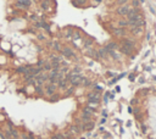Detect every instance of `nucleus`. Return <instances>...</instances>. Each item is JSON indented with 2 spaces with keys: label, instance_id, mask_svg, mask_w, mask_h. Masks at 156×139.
<instances>
[{
  "label": "nucleus",
  "instance_id": "20e7f679",
  "mask_svg": "<svg viewBox=\"0 0 156 139\" xmlns=\"http://www.w3.org/2000/svg\"><path fill=\"white\" fill-rule=\"evenodd\" d=\"M56 90V85L55 84H48L46 85V94L48 95H53Z\"/></svg>",
  "mask_w": 156,
  "mask_h": 139
},
{
  "label": "nucleus",
  "instance_id": "bb28decb",
  "mask_svg": "<svg viewBox=\"0 0 156 139\" xmlns=\"http://www.w3.org/2000/svg\"><path fill=\"white\" fill-rule=\"evenodd\" d=\"M51 139H57V138H56V137H55V135H54V137H53V138H51Z\"/></svg>",
  "mask_w": 156,
  "mask_h": 139
},
{
  "label": "nucleus",
  "instance_id": "5701e85b",
  "mask_svg": "<svg viewBox=\"0 0 156 139\" xmlns=\"http://www.w3.org/2000/svg\"><path fill=\"white\" fill-rule=\"evenodd\" d=\"M55 137H56L57 139H65V138H64V134H61V133H57V134H55Z\"/></svg>",
  "mask_w": 156,
  "mask_h": 139
},
{
  "label": "nucleus",
  "instance_id": "1a4fd4ad",
  "mask_svg": "<svg viewBox=\"0 0 156 139\" xmlns=\"http://www.w3.org/2000/svg\"><path fill=\"white\" fill-rule=\"evenodd\" d=\"M28 68H29V66H28V65H27V66H21V67H18V68L16 70V72H17V73L26 74V73H27V71H28Z\"/></svg>",
  "mask_w": 156,
  "mask_h": 139
},
{
  "label": "nucleus",
  "instance_id": "6ab92c4d",
  "mask_svg": "<svg viewBox=\"0 0 156 139\" xmlns=\"http://www.w3.org/2000/svg\"><path fill=\"white\" fill-rule=\"evenodd\" d=\"M35 92L38 94H43V89H41L40 87H38V85H35Z\"/></svg>",
  "mask_w": 156,
  "mask_h": 139
},
{
  "label": "nucleus",
  "instance_id": "412c9836",
  "mask_svg": "<svg viewBox=\"0 0 156 139\" xmlns=\"http://www.w3.org/2000/svg\"><path fill=\"white\" fill-rule=\"evenodd\" d=\"M28 84H35V78H30V79H28V81H26Z\"/></svg>",
  "mask_w": 156,
  "mask_h": 139
},
{
  "label": "nucleus",
  "instance_id": "9d476101",
  "mask_svg": "<svg viewBox=\"0 0 156 139\" xmlns=\"http://www.w3.org/2000/svg\"><path fill=\"white\" fill-rule=\"evenodd\" d=\"M107 51H112V50H115V49H117V44H115V43H110V44H107L106 45V48H105Z\"/></svg>",
  "mask_w": 156,
  "mask_h": 139
},
{
  "label": "nucleus",
  "instance_id": "b1692460",
  "mask_svg": "<svg viewBox=\"0 0 156 139\" xmlns=\"http://www.w3.org/2000/svg\"><path fill=\"white\" fill-rule=\"evenodd\" d=\"M120 25H121V27H124V26H128V23H127V22H124V21H121V22H120Z\"/></svg>",
  "mask_w": 156,
  "mask_h": 139
},
{
  "label": "nucleus",
  "instance_id": "393cba45",
  "mask_svg": "<svg viewBox=\"0 0 156 139\" xmlns=\"http://www.w3.org/2000/svg\"><path fill=\"white\" fill-rule=\"evenodd\" d=\"M30 18H32V20H34V21H37V20H38V18H37V16H34V15H33L32 17H30Z\"/></svg>",
  "mask_w": 156,
  "mask_h": 139
},
{
  "label": "nucleus",
  "instance_id": "7ed1b4c3",
  "mask_svg": "<svg viewBox=\"0 0 156 139\" xmlns=\"http://www.w3.org/2000/svg\"><path fill=\"white\" fill-rule=\"evenodd\" d=\"M129 10H131V7H129L128 5L120 6V7L117 9V14H118V15H122V16H124V15H127V14L129 12Z\"/></svg>",
  "mask_w": 156,
  "mask_h": 139
},
{
  "label": "nucleus",
  "instance_id": "6e6552de",
  "mask_svg": "<svg viewBox=\"0 0 156 139\" xmlns=\"http://www.w3.org/2000/svg\"><path fill=\"white\" fill-rule=\"evenodd\" d=\"M57 84H59V88H60V89H66V88H67V85H68V81L64 78V79L59 81Z\"/></svg>",
  "mask_w": 156,
  "mask_h": 139
},
{
  "label": "nucleus",
  "instance_id": "39448f33",
  "mask_svg": "<svg viewBox=\"0 0 156 139\" xmlns=\"http://www.w3.org/2000/svg\"><path fill=\"white\" fill-rule=\"evenodd\" d=\"M61 52H62V54H64L65 56H67V57H72V56L75 55V52L72 51L70 48H64V49L61 50Z\"/></svg>",
  "mask_w": 156,
  "mask_h": 139
},
{
  "label": "nucleus",
  "instance_id": "f8f14e48",
  "mask_svg": "<svg viewBox=\"0 0 156 139\" xmlns=\"http://www.w3.org/2000/svg\"><path fill=\"white\" fill-rule=\"evenodd\" d=\"M81 85H89V79L84 78V77H81V82H79Z\"/></svg>",
  "mask_w": 156,
  "mask_h": 139
},
{
  "label": "nucleus",
  "instance_id": "4468645a",
  "mask_svg": "<svg viewBox=\"0 0 156 139\" xmlns=\"http://www.w3.org/2000/svg\"><path fill=\"white\" fill-rule=\"evenodd\" d=\"M43 70H45V71H51V70H53V68H51V63H50V62H45L44 66H43Z\"/></svg>",
  "mask_w": 156,
  "mask_h": 139
},
{
  "label": "nucleus",
  "instance_id": "f03ea898",
  "mask_svg": "<svg viewBox=\"0 0 156 139\" xmlns=\"http://www.w3.org/2000/svg\"><path fill=\"white\" fill-rule=\"evenodd\" d=\"M15 5L18 9H27L32 5V1H28V0H18V1L15 3Z\"/></svg>",
  "mask_w": 156,
  "mask_h": 139
},
{
  "label": "nucleus",
  "instance_id": "dca6fc26",
  "mask_svg": "<svg viewBox=\"0 0 156 139\" xmlns=\"http://www.w3.org/2000/svg\"><path fill=\"white\" fill-rule=\"evenodd\" d=\"M90 116H91V113H90V110H86L84 112H83V117H84V120L89 118Z\"/></svg>",
  "mask_w": 156,
  "mask_h": 139
},
{
  "label": "nucleus",
  "instance_id": "0eeeda50",
  "mask_svg": "<svg viewBox=\"0 0 156 139\" xmlns=\"http://www.w3.org/2000/svg\"><path fill=\"white\" fill-rule=\"evenodd\" d=\"M143 32H144L143 27H136V28H132V33H133L134 36H141V34H143Z\"/></svg>",
  "mask_w": 156,
  "mask_h": 139
},
{
  "label": "nucleus",
  "instance_id": "f3484780",
  "mask_svg": "<svg viewBox=\"0 0 156 139\" xmlns=\"http://www.w3.org/2000/svg\"><path fill=\"white\" fill-rule=\"evenodd\" d=\"M115 34H116V36H118V37H122V36L124 34V32H123V29H120V28H117V29L115 31Z\"/></svg>",
  "mask_w": 156,
  "mask_h": 139
},
{
  "label": "nucleus",
  "instance_id": "f257e3e1",
  "mask_svg": "<svg viewBox=\"0 0 156 139\" xmlns=\"http://www.w3.org/2000/svg\"><path fill=\"white\" fill-rule=\"evenodd\" d=\"M134 49V43L131 40H123L121 43V50L124 52V54H131Z\"/></svg>",
  "mask_w": 156,
  "mask_h": 139
},
{
  "label": "nucleus",
  "instance_id": "2eb2a0df",
  "mask_svg": "<svg viewBox=\"0 0 156 139\" xmlns=\"http://www.w3.org/2000/svg\"><path fill=\"white\" fill-rule=\"evenodd\" d=\"M93 127H94V122H88L84 124V129H91Z\"/></svg>",
  "mask_w": 156,
  "mask_h": 139
},
{
  "label": "nucleus",
  "instance_id": "9b49d317",
  "mask_svg": "<svg viewBox=\"0 0 156 139\" xmlns=\"http://www.w3.org/2000/svg\"><path fill=\"white\" fill-rule=\"evenodd\" d=\"M70 133H72V134H78V133H79V128H78V126H72V127H71Z\"/></svg>",
  "mask_w": 156,
  "mask_h": 139
},
{
  "label": "nucleus",
  "instance_id": "4be33fe9",
  "mask_svg": "<svg viewBox=\"0 0 156 139\" xmlns=\"http://www.w3.org/2000/svg\"><path fill=\"white\" fill-rule=\"evenodd\" d=\"M48 5H49V1H43V3H41V7H44V9H46Z\"/></svg>",
  "mask_w": 156,
  "mask_h": 139
},
{
  "label": "nucleus",
  "instance_id": "ddd939ff",
  "mask_svg": "<svg viewBox=\"0 0 156 139\" xmlns=\"http://www.w3.org/2000/svg\"><path fill=\"white\" fill-rule=\"evenodd\" d=\"M98 54H99V55H101V56H106V55L109 54V51H107L105 48H102V49H100V50H99Z\"/></svg>",
  "mask_w": 156,
  "mask_h": 139
},
{
  "label": "nucleus",
  "instance_id": "a878e982",
  "mask_svg": "<svg viewBox=\"0 0 156 139\" xmlns=\"http://www.w3.org/2000/svg\"><path fill=\"white\" fill-rule=\"evenodd\" d=\"M133 5H139V1H133Z\"/></svg>",
  "mask_w": 156,
  "mask_h": 139
},
{
  "label": "nucleus",
  "instance_id": "a211bd4d",
  "mask_svg": "<svg viewBox=\"0 0 156 139\" xmlns=\"http://www.w3.org/2000/svg\"><path fill=\"white\" fill-rule=\"evenodd\" d=\"M54 49L57 50V51H61V50H62V49H61V45L59 44V43H55V44H54Z\"/></svg>",
  "mask_w": 156,
  "mask_h": 139
},
{
  "label": "nucleus",
  "instance_id": "423d86ee",
  "mask_svg": "<svg viewBox=\"0 0 156 139\" xmlns=\"http://www.w3.org/2000/svg\"><path fill=\"white\" fill-rule=\"evenodd\" d=\"M137 15H138V10H137V9H133V10H129V12H128L126 16L128 17V21H129V20H133Z\"/></svg>",
  "mask_w": 156,
  "mask_h": 139
},
{
  "label": "nucleus",
  "instance_id": "aec40b11",
  "mask_svg": "<svg viewBox=\"0 0 156 139\" xmlns=\"http://www.w3.org/2000/svg\"><path fill=\"white\" fill-rule=\"evenodd\" d=\"M43 26H44V22H37V23H35V27H37V28H43Z\"/></svg>",
  "mask_w": 156,
  "mask_h": 139
}]
</instances>
